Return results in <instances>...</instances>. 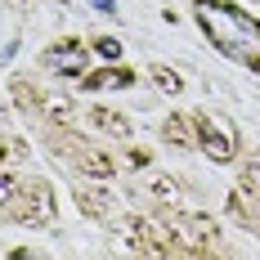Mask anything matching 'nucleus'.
I'll list each match as a JSON object with an SVG mask.
<instances>
[{
    "instance_id": "1",
    "label": "nucleus",
    "mask_w": 260,
    "mask_h": 260,
    "mask_svg": "<svg viewBox=\"0 0 260 260\" xmlns=\"http://www.w3.org/2000/svg\"><path fill=\"white\" fill-rule=\"evenodd\" d=\"M50 63H54V68H63V72H77V68H81V54L68 45V54H63V50H54V54H50Z\"/></svg>"
},
{
    "instance_id": "2",
    "label": "nucleus",
    "mask_w": 260,
    "mask_h": 260,
    "mask_svg": "<svg viewBox=\"0 0 260 260\" xmlns=\"http://www.w3.org/2000/svg\"><path fill=\"white\" fill-rule=\"evenodd\" d=\"M99 54H104V58H117V54H121V45H117V41H99Z\"/></svg>"
},
{
    "instance_id": "3",
    "label": "nucleus",
    "mask_w": 260,
    "mask_h": 260,
    "mask_svg": "<svg viewBox=\"0 0 260 260\" xmlns=\"http://www.w3.org/2000/svg\"><path fill=\"white\" fill-rule=\"evenodd\" d=\"M94 9H104V14H112V0H90Z\"/></svg>"
}]
</instances>
